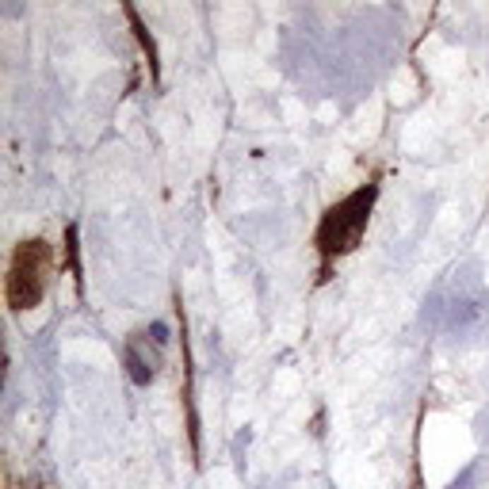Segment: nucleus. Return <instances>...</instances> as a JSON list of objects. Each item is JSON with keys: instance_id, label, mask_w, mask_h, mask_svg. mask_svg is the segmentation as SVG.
<instances>
[{"instance_id": "1", "label": "nucleus", "mask_w": 489, "mask_h": 489, "mask_svg": "<svg viewBox=\"0 0 489 489\" xmlns=\"http://www.w3.org/2000/svg\"><path fill=\"white\" fill-rule=\"evenodd\" d=\"M375 199H379V184H363L322 214L317 233H314L317 257H322V279L329 276V264H333V260L348 257V252L363 241L367 222H371V211H375Z\"/></svg>"}, {"instance_id": "2", "label": "nucleus", "mask_w": 489, "mask_h": 489, "mask_svg": "<svg viewBox=\"0 0 489 489\" xmlns=\"http://www.w3.org/2000/svg\"><path fill=\"white\" fill-rule=\"evenodd\" d=\"M54 268V249L50 241L42 237H27L12 249V260H8V279H4V298L12 314H23V310H35L46 295V279H50Z\"/></svg>"}, {"instance_id": "3", "label": "nucleus", "mask_w": 489, "mask_h": 489, "mask_svg": "<svg viewBox=\"0 0 489 489\" xmlns=\"http://www.w3.org/2000/svg\"><path fill=\"white\" fill-rule=\"evenodd\" d=\"M165 341H168V329L157 322L142 329V333L126 336V348H122V363H126V375L134 387H149V382L161 375L165 367Z\"/></svg>"}]
</instances>
